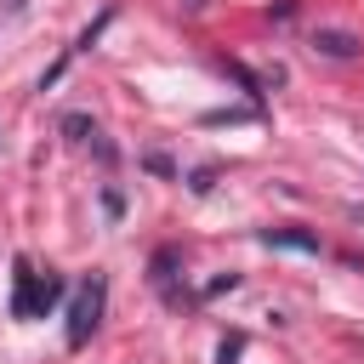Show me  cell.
Listing matches in <instances>:
<instances>
[{
	"label": "cell",
	"instance_id": "6da1fadb",
	"mask_svg": "<svg viewBox=\"0 0 364 364\" xmlns=\"http://www.w3.org/2000/svg\"><path fill=\"white\" fill-rule=\"evenodd\" d=\"M57 301H63V279H57V273H34V267L17 256V290H11V313H17V318H46Z\"/></svg>",
	"mask_w": 364,
	"mask_h": 364
},
{
	"label": "cell",
	"instance_id": "7a4b0ae2",
	"mask_svg": "<svg viewBox=\"0 0 364 364\" xmlns=\"http://www.w3.org/2000/svg\"><path fill=\"white\" fill-rule=\"evenodd\" d=\"M102 301H108V284L91 273V279L74 290V301H68V347H85V341L97 336V324H102Z\"/></svg>",
	"mask_w": 364,
	"mask_h": 364
},
{
	"label": "cell",
	"instance_id": "3957f363",
	"mask_svg": "<svg viewBox=\"0 0 364 364\" xmlns=\"http://www.w3.org/2000/svg\"><path fill=\"white\" fill-rule=\"evenodd\" d=\"M256 239L267 250H307V256H318V233H307V228H262Z\"/></svg>",
	"mask_w": 364,
	"mask_h": 364
},
{
	"label": "cell",
	"instance_id": "277c9868",
	"mask_svg": "<svg viewBox=\"0 0 364 364\" xmlns=\"http://www.w3.org/2000/svg\"><path fill=\"white\" fill-rule=\"evenodd\" d=\"M313 51L347 63V57H358V34H347V28H318V34H313Z\"/></svg>",
	"mask_w": 364,
	"mask_h": 364
},
{
	"label": "cell",
	"instance_id": "5b68a950",
	"mask_svg": "<svg viewBox=\"0 0 364 364\" xmlns=\"http://www.w3.org/2000/svg\"><path fill=\"white\" fill-rule=\"evenodd\" d=\"M148 279L171 290V279H176V250H171V245H165V250H154V262H148Z\"/></svg>",
	"mask_w": 364,
	"mask_h": 364
},
{
	"label": "cell",
	"instance_id": "8992f818",
	"mask_svg": "<svg viewBox=\"0 0 364 364\" xmlns=\"http://www.w3.org/2000/svg\"><path fill=\"white\" fill-rule=\"evenodd\" d=\"M57 131H63L68 142H85V136H97V125H91L85 114H63V119H57Z\"/></svg>",
	"mask_w": 364,
	"mask_h": 364
},
{
	"label": "cell",
	"instance_id": "52a82bcc",
	"mask_svg": "<svg viewBox=\"0 0 364 364\" xmlns=\"http://www.w3.org/2000/svg\"><path fill=\"white\" fill-rule=\"evenodd\" d=\"M222 74H233V80H239V85H245L250 97H262V80H256V74H250L245 63H222Z\"/></svg>",
	"mask_w": 364,
	"mask_h": 364
},
{
	"label": "cell",
	"instance_id": "ba28073f",
	"mask_svg": "<svg viewBox=\"0 0 364 364\" xmlns=\"http://www.w3.org/2000/svg\"><path fill=\"white\" fill-rule=\"evenodd\" d=\"M239 119H256V108H222V114H205V125H239Z\"/></svg>",
	"mask_w": 364,
	"mask_h": 364
},
{
	"label": "cell",
	"instance_id": "9c48e42d",
	"mask_svg": "<svg viewBox=\"0 0 364 364\" xmlns=\"http://www.w3.org/2000/svg\"><path fill=\"white\" fill-rule=\"evenodd\" d=\"M239 347H245V336H228V341L216 347V364H233V358H239Z\"/></svg>",
	"mask_w": 364,
	"mask_h": 364
},
{
	"label": "cell",
	"instance_id": "30bf717a",
	"mask_svg": "<svg viewBox=\"0 0 364 364\" xmlns=\"http://www.w3.org/2000/svg\"><path fill=\"white\" fill-rule=\"evenodd\" d=\"M142 165H148V171H154V176H176V165H171V159H165V154H148V159H142Z\"/></svg>",
	"mask_w": 364,
	"mask_h": 364
},
{
	"label": "cell",
	"instance_id": "8fae6325",
	"mask_svg": "<svg viewBox=\"0 0 364 364\" xmlns=\"http://www.w3.org/2000/svg\"><path fill=\"white\" fill-rule=\"evenodd\" d=\"M210 182H216V171H210V165H205V171H193V176H188V188H193V193H210Z\"/></svg>",
	"mask_w": 364,
	"mask_h": 364
},
{
	"label": "cell",
	"instance_id": "7c38bea8",
	"mask_svg": "<svg viewBox=\"0 0 364 364\" xmlns=\"http://www.w3.org/2000/svg\"><path fill=\"white\" fill-rule=\"evenodd\" d=\"M233 284H239V273H222V279H210V290H205V296H222V290H233Z\"/></svg>",
	"mask_w": 364,
	"mask_h": 364
},
{
	"label": "cell",
	"instance_id": "4fadbf2b",
	"mask_svg": "<svg viewBox=\"0 0 364 364\" xmlns=\"http://www.w3.org/2000/svg\"><path fill=\"white\" fill-rule=\"evenodd\" d=\"M23 6H28V0H6V11H23Z\"/></svg>",
	"mask_w": 364,
	"mask_h": 364
}]
</instances>
